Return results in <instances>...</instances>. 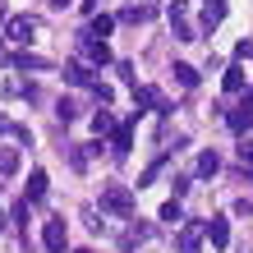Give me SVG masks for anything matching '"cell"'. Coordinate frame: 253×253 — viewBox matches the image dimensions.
I'll return each instance as SVG.
<instances>
[{
  "mask_svg": "<svg viewBox=\"0 0 253 253\" xmlns=\"http://www.w3.org/2000/svg\"><path fill=\"white\" fill-rule=\"evenodd\" d=\"M101 212H111V216H133V207H138V203H133V189L129 184H101Z\"/></svg>",
  "mask_w": 253,
  "mask_h": 253,
  "instance_id": "1",
  "label": "cell"
},
{
  "mask_svg": "<svg viewBox=\"0 0 253 253\" xmlns=\"http://www.w3.org/2000/svg\"><path fill=\"white\" fill-rule=\"evenodd\" d=\"M133 111H157V115H170L175 106L166 101V92L152 83H143V87H133Z\"/></svg>",
  "mask_w": 253,
  "mask_h": 253,
  "instance_id": "2",
  "label": "cell"
},
{
  "mask_svg": "<svg viewBox=\"0 0 253 253\" xmlns=\"http://www.w3.org/2000/svg\"><path fill=\"white\" fill-rule=\"evenodd\" d=\"M37 33H42V19H33V14H14V19L5 23V37H9V42H23V46H28Z\"/></svg>",
  "mask_w": 253,
  "mask_h": 253,
  "instance_id": "3",
  "label": "cell"
},
{
  "mask_svg": "<svg viewBox=\"0 0 253 253\" xmlns=\"http://www.w3.org/2000/svg\"><path fill=\"white\" fill-rule=\"evenodd\" d=\"M79 51L87 55V65H111V46H106V42H101V37H92V33H87V28H83V33H79Z\"/></svg>",
  "mask_w": 253,
  "mask_h": 253,
  "instance_id": "4",
  "label": "cell"
},
{
  "mask_svg": "<svg viewBox=\"0 0 253 253\" xmlns=\"http://www.w3.org/2000/svg\"><path fill=\"white\" fill-rule=\"evenodd\" d=\"M65 244H69V226L65 221H46V226H42V249L65 253Z\"/></svg>",
  "mask_w": 253,
  "mask_h": 253,
  "instance_id": "5",
  "label": "cell"
},
{
  "mask_svg": "<svg viewBox=\"0 0 253 253\" xmlns=\"http://www.w3.org/2000/svg\"><path fill=\"white\" fill-rule=\"evenodd\" d=\"M60 74H65V83H74V87H97L101 83V79H92V69H87L83 60H65Z\"/></svg>",
  "mask_w": 253,
  "mask_h": 253,
  "instance_id": "6",
  "label": "cell"
},
{
  "mask_svg": "<svg viewBox=\"0 0 253 253\" xmlns=\"http://www.w3.org/2000/svg\"><path fill=\"white\" fill-rule=\"evenodd\" d=\"M226 125H230V133H249L253 129V97H244L235 111H226Z\"/></svg>",
  "mask_w": 253,
  "mask_h": 253,
  "instance_id": "7",
  "label": "cell"
},
{
  "mask_svg": "<svg viewBox=\"0 0 253 253\" xmlns=\"http://www.w3.org/2000/svg\"><path fill=\"white\" fill-rule=\"evenodd\" d=\"M207 235V221L198 226V221H189V226H180V235H175V244H180V253H198V240Z\"/></svg>",
  "mask_w": 253,
  "mask_h": 253,
  "instance_id": "8",
  "label": "cell"
},
{
  "mask_svg": "<svg viewBox=\"0 0 253 253\" xmlns=\"http://www.w3.org/2000/svg\"><path fill=\"white\" fill-rule=\"evenodd\" d=\"M133 120H138V111H133ZM133 120L129 125H115V133H111V152L115 157H129V147H133Z\"/></svg>",
  "mask_w": 253,
  "mask_h": 253,
  "instance_id": "9",
  "label": "cell"
},
{
  "mask_svg": "<svg viewBox=\"0 0 253 253\" xmlns=\"http://www.w3.org/2000/svg\"><path fill=\"white\" fill-rule=\"evenodd\" d=\"M46 193H51L46 170H33V175H28V193H23V198H28V203H46Z\"/></svg>",
  "mask_w": 253,
  "mask_h": 253,
  "instance_id": "10",
  "label": "cell"
},
{
  "mask_svg": "<svg viewBox=\"0 0 253 253\" xmlns=\"http://www.w3.org/2000/svg\"><path fill=\"white\" fill-rule=\"evenodd\" d=\"M14 69H23V74H46V69H55V60H46V55H14Z\"/></svg>",
  "mask_w": 253,
  "mask_h": 253,
  "instance_id": "11",
  "label": "cell"
},
{
  "mask_svg": "<svg viewBox=\"0 0 253 253\" xmlns=\"http://www.w3.org/2000/svg\"><path fill=\"white\" fill-rule=\"evenodd\" d=\"M221 19H226V0H203V33H212Z\"/></svg>",
  "mask_w": 253,
  "mask_h": 253,
  "instance_id": "12",
  "label": "cell"
},
{
  "mask_svg": "<svg viewBox=\"0 0 253 253\" xmlns=\"http://www.w3.org/2000/svg\"><path fill=\"white\" fill-rule=\"evenodd\" d=\"M207 240H212L216 249H226L230 244V221L226 216H212V221H207Z\"/></svg>",
  "mask_w": 253,
  "mask_h": 253,
  "instance_id": "13",
  "label": "cell"
},
{
  "mask_svg": "<svg viewBox=\"0 0 253 253\" xmlns=\"http://www.w3.org/2000/svg\"><path fill=\"white\" fill-rule=\"evenodd\" d=\"M147 235H152V226H138V221H133V226L120 235V249L129 253V249H138V244H147Z\"/></svg>",
  "mask_w": 253,
  "mask_h": 253,
  "instance_id": "14",
  "label": "cell"
},
{
  "mask_svg": "<svg viewBox=\"0 0 253 253\" xmlns=\"http://www.w3.org/2000/svg\"><path fill=\"white\" fill-rule=\"evenodd\" d=\"M221 83H226V92H244V65L235 60L226 74H221Z\"/></svg>",
  "mask_w": 253,
  "mask_h": 253,
  "instance_id": "15",
  "label": "cell"
},
{
  "mask_svg": "<svg viewBox=\"0 0 253 253\" xmlns=\"http://www.w3.org/2000/svg\"><path fill=\"white\" fill-rule=\"evenodd\" d=\"M115 23H120V19H111V14H92V23H87V33H92V37H101V42H106V33H111V28Z\"/></svg>",
  "mask_w": 253,
  "mask_h": 253,
  "instance_id": "16",
  "label": "cell"
},
{
  "mask_svg": "<svg viewBox=\"0 0 253 253\" xmlns=\"http://www.w3.org/2000/svg\"><path fill=\"white\" fill-rule=\"evenodd\" d=\"M152 19V5H129V9H120V23H147Z\"/></svg>",
  "mask_w": 253,
  "mask_h": 253,
  "instance_id": "17",
  "label": "cell"
},
{
  "mask_svg": "<svg viewBox=\"0 0 253 253\" xmlns=\"http://www.w3.org/2000/svg\"><path fill=\"white\" fill-rule=\"evenodd\" d=\"M92 133H97V138L115 133V115H111V111H97V115H92Z\"/></svg>",
  "mask_w": 253,
  "mask_h": 253,
  "instance_id": "18",
  "label": "cell"
},
{
  "mask_svg": "<svg viewBox=\"0 0 253 253\" xmlns=\"http://www.w3.org/2000/svg\"><path fill=\"white\" fill-rule=\"evenodd\" d=\"M166 161H170V152H161V157L152 161V166H147V170L138 175V189H143V184H152V180H157V175H161V170H166Z\"/></svg>",
  "mask_w": 253,
  "mask_h": 253,
  "instance_id": "19",
  "label": "cell"
},
{
  "mask_svg": "<svg viewBox=\"0 0 253 253\" xmlns=\"http://www.w3.org/2000/svg\"><path fill=\"white\" fill-rule=\"evenodd\" d=\"M170 74H175V83H180V87H198V69H193V65H175Z\"/></svg>",
  "mask_w": 253,
  "mask_h": 253,
  "instance_id": "20",
  "label": "cell"
},
{
  "mask_svg": "<svg viewBox=\"0 0 253 253\" xmlns=\"http://www.w3.org/2000/svg\"><path fill=\"white\" fill-rule=\"evenodd\" d=\"M216 170H221V157H216V152H203V157H198V175H203V180H212Z\"/></svg>",
  "mask_w": 253,
  "mask_h": 253,
  "instance_id": "21",
  "label": "cell"
},
{
  "mask_svg": "<svg viewBox=\"0 0 253 253\" xmlns=\"http://www.w3.org/2000/svg\"><path fill=\"white\" fill-rule=\"evenodd\" d=\"M65 157H69V166H74V170H83V166H87V157H92V152H87V143H79V147H69Z\"/></svg>",
  "mask_w": 253,
  "mask_h": 253,
  "instance_id": "22",
  "label": "cell"
},
{
  "mask_svg": "<svg viewBox=\"0 0 253 253\" xmlns=\"http://www.w3.org/2000/svg\"><path fill=\"white\" fill-rule=\"evenodd\" d=\"M161 221H170V226H175V221H184V207H180V198H170L166 207H161Z\"/></svg>",
  "mask_w": 253,
  "mask_h": 253,
  "instance_id": "23",
  "label": "cell"
},
{
  "mask_svg": "<svg viewBox=\"0 0 253 253\" xmlns=\"http://www.w3.org/2000/svg\"><path fill=\"white\" fill-rule=\"evenodd\" d=\"M170 28H175V42H193V28H189L184 14H180V19H170Z\"/></svg>",
  "mask_w": 253,
  "mask_h": 253,
  "instance_id": "24",
  "label": "cell"
},
{
  "mask_svg": "<svg viewBox=\"0 0 253 253\" xmlns=\"http://www.w3.org/2000/svg\"><path fill=\"white\" fill-rule=\"evenodd\" d=\"M74 115H79V106H74V101H65V97H60V101H55V120H65V125H69V120H74Z\"/></svg>",
  "mask_w": 253,
  "mask_h": 253,
  "instance_id": "25",
  "label": "cell"
},
{
  "mask_svg": "<svg viewBox=\"0 0 253 253\" xmlns=\"http://www.w3.org/2000/svg\"><path fill=\"white\" fill-rule=\"evenodd\" d=\"M92 97L101 101V106H111V101H115V87H106V83H97V87H92Z\"/></svg>",
  "mask_w": 253,
  "mask_h": 253,
  "instance_id": "26",
  "label": "cell"
},
{
  "mask_svg": "<svg viewBox=\"0 0 253 253\" xmlns=\"http://www.w3.org/2000/svg\"><path fill=\"white\" fill-rule=\"evenodd\" d=\"M0 170H5V175L19 170V152H0Z\"/></svg>",
  "mask_w": 253,
  "mask_h": 253,
  "instance_id": "27",
  "label": "cell"
},
{
  "mask_svg": "<svg viewBox=\"0 0 253 253\" xmlns=\"http://www.w3.org/2000/svg\"><path fill=\"white\" fill-rule=\"evenodd\" d=\"M189 184H193V175H175V180H170V189H175V198H184V193H189Z\"/></svg>",
  "mask_w": 253,
  "mask_h": 253,
  "instance_id": "28",
  "label": "cell"
},
{
  "mask_svg": "<svg viewBox=\"0 0 253 253\" xmlns=\"http://www.w3.org/2000/svg\"><path fill=\"white\" fill-rule=\"evenodd\" d=\"M115 74H120L129 87H138V83H133V65H129V60H120V65H115Z\"/></svg>",
  "mask_w": 253,
  "mask_h": 253,
  "instance_id": "29",
  "label": "cell"
},
{
  "mask_svg": "<svg viewBox=\"0 0 253 253\" xmlns=\"http://www.w3.org/2000/svg\"><path fill=\"white\" fill-rule=\"evenodd\" d=\"M235 60H253V42H240V46H235Z\"/></svg>",
  "mask_w": 253,
  "mask_h": 253,
  "instance_id": "30",
  "label": "cell"
},
{
  "mask_svg": "<svg viewBox=\"0 0 253 253\" xmlns=\"http://www.w3.org/2000/svg\"><path fill=\"white\" fill-rule=\"evenodd\" d=\"M240 161H253V138H244V143H240Z\"/></svg>",
  "mask_w": 253,
  "mask_h": 253,
  "instance_id": "31",
  "label": "cell"
},
{
  "mask_svg": "<svg viewBox=\"0 0 253 253\" xmlns=\"http://www.w3.org/2000/svg\"><path fill=\"white\" fill-rule=\"evenodd\" d=\"M0 133H14V125H9V115L0 111Z\"/></svg>",
  "mask_w": 253,
  "mask_h": 253,
  "instance_id": "32",
  "label": "cell"
},
{
  "mask_svg": "<svg viewBox=\"0 0 253 253\" xmlns=\"http://www.w3.org/2000/svg\"><path fill=\"white\" fill-rule=\"evenodd\" d=\"M0 65H14V55H9L5 46H0Z\"/></svg>",
  "mask_w": 253,
  "mask_h": 253,
  "instance_id": "33",
  "label": "cell"
},
{
  "mask_svg": "<svg viewBox=\"0 0 253 253\" xmlns=\"http://www.w3.org/2000/svg\"><path fill=\"white\" fill-rule=\"evenodd\" d=\"M74 5V0H51V9H69Z\"/></svg>",
  "mask_w": 253,
  "mask_h": 253,
  "instance_id": "34",
  "label": "cell"
},
{
  "mask_svg": "<svg viewBox=\"0 0 253 253\" xmlns=\"http://www.w3.org/2000/svg\"><path fill=\"white\" fill-rule=\"evenodd\" d=\"M0 23H9V14H5V0H0Z\"/></svg>",
  "mask_w": 253,
  "mask_h": 253,
  "instance_id": "35",
  "label": "cell"
},
{
  "mask_svg": "<svg viewBox=\"0 0 253 253\" xmlns=\"http://www.w3.org/2000/svg\"><path fill=\"white\" fill-rule=\"evenodd\" d=\"M0 230H5V216H0Z\"/></svg>",
  "mask_w": 253,
  "mask_h": 253,
  "instance_id": "36",
  "label": "cell"
},
{
  "mask_svg": "<svg viewBox=\"0 0 253 253\" xmlns=\"http://www.w3.org/2000/svg\"><path fill=\"white\" fill-rule=\"evenodd\" d=\"M79 253H92V249H79Z\"/></svg>",
  "mask_w": 253,
  "mask_h": 253,
  "instance_id": "37",
  "label": "cell"
},
{
  "mask_svg": "<svg viewBox=\"0 0 253 253\" xmlns=\"http://www.w3.org/2000/svg\"><path fill=\"white\" fill-rule=\"evenodd\" d=\"M249 97H253V87H249Z\"/></svg>",
  "mask_w": 253,
  "mask_h": 253,
  "instance_id": "38",
  "label": "cell"
}]
</instances>
